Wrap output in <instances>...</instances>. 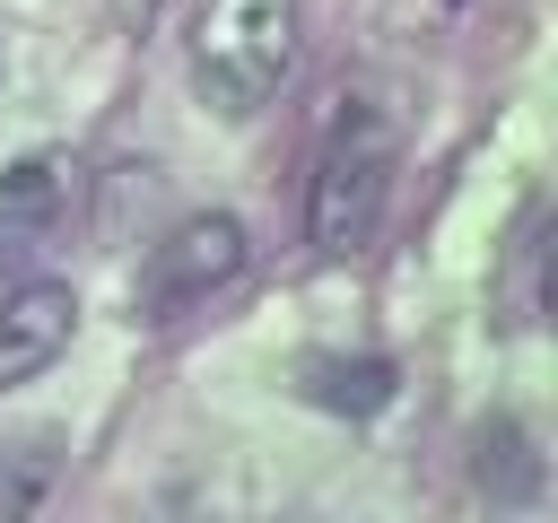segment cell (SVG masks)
I'll return each instance as SVG.
<instances>
[{"mask_svg": "<svg viewBox=\"0 0 558 523\" xmlns=\"http://www.w3.org/2000/svg\"><path fill=\"white\" fill-rule=\"evenodd\" d=\"M70 200H78V166L61 148H26L9 174H0V279H26L61 227H70Z\"/></svg>", "mask_w": 558, "mask_h": 523, "instance_id": "cell-4", "label": "cell"}, {"mask_svg": "<svg viewBox=\"0 0 558 523\" xmlns=\"http://www.w3.org/2000/svg\"><path fill=\"white\" fill-rule=\"evenodd\" d=\"M52 471H61L52 436H0V523L35 514V506H44V488H52Z\"/></svg>", "mask_w": 558, "mask_h": 523, "instance_id": "cell-7", "label": "cell"}, {"mask_svg": "<svg viewBox=\"0 0 558 523\" xmlns=\"http://www.w3.org/2000/svg\"><path fill=\"white\" fill-rule=\"evenodd\" d=\"M392 122L375 105H340V122L323 131V157H314V192H305V235L314 253H357L384 218V192H392Z\"/></svg>", "mask_w": 558, "mask_h": 523, "instance_id": "cell-2", "label": "cell"}, {"mask_svg": "<svg viewBox=\"0 0 558 523\" xmlns=\"http://www.w3.org/2000/svg\"><path fill=\"white\" fill-rule=\"evenodd\" d=\"M296 61V0H201L192 9V87L227 122L262 113Z\"/></svg>", "mask_w": 558, "mask_h": 523, "instance_id": "cell-1", "label": "cell"}, {"mask_svg": "<svg viewBox=\"0 0 558 523\" xmlns=\"http://www.w3.org/2000/svg\"><path fill=\"white\" fill-rule=\"evenodd\" d=\"M70 331H78V296L61 279H26L17 296H0V392L44 375L70 349Z\"/></svg>", "mask_w": 558, "mask_h": 523, "instance_id": "cell-5", "label": "cell"}, {"mask_svg": "<svg viewBox=\"0 0 558 523\" xmlns=\"http://www.w3.org/2000/svg\"><path fill=\"white\" fill-rule=\"evenodd\" d=\"M244 270V227L227 209H201L183 227H166V244H148L140 262V323H183L192 305H209L227 279Z\"/></svg>", "mask_w": 558, "mask_h": 523, "instance_id": "cell-3", "label": "cell"}, {"mask_svg": "<svg viewBox=\"0 0 558 523\" xmlns=\"http://www.w3.org/2000/svg\"><path fill=\"white\" fill-rule=\"evenodd\" d=\"M296 392H305L314 410L375 418V410L401 392V366H392V357H305V366H296Z\"/></svg>", "mask_w": 558, "mask_h": 523, "instance_id": "cell-6", "label": "cell"}]
</instances>
